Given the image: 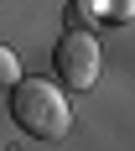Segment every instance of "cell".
<instances>
[{
  "label": "cell",
  "instance_id": "obj_2",
  "mask_svg": "<svg viewBox=\"0 0 135 151\" xmlns=\"http://www.w3.org/2000/svg\"><path fill=\"white\" fill-rule=\"evenodd\" d=\"M52 68L68 89H94L99 83V68H104V52H99V37L89 26H68V37L52 52Z\"/></svg>",
  "mask_w": 135,
  "mask_h": 151
},
{
  "label": "cell",
  "instance_id": "obj_4",
  "mask_svg": "<svg viewBox=\"0 0 135 151\" xmlns=\"http://www.w3.org/2000/svg\"><path fill=\"white\" fill-rule=\"evenodd\" d=\"M68 21H73V26H89V5H83V0H73V11H68Z\"/></svg>",
  "mask_w": 135,
  "mask_h": 151
},
{
  "label": "cell",
  "instance_id": "obj_3",
  "mask_svg": "<svg viewBox=\"0 0 135 151\" xmlns=\"http://www.w3.org/2000/svg\"><path fill=\"white\" fill-rule=\"evenodd\" d=\"M16 78H21V63H16L11 47H0V89H11Z\"/></svg>",
  "mask_w": 135,
  "mask_h": 151
},
{
  "label": "cell",
  "instance_id": "obj_1",
  "mask_svg": "<svg viewBox=\"0 0 135 151\" xmlns=\"http://www.w3.org/2000/svg\"><path fill=\"white\" fill-rule=\"evenodd\" d=\"M11 120L31 141H57V136H68L73 109H68L57 83H47V78H16L11 83Z\"/></svg>",
  "mask_w": 135,
  "mask_h": 151
}]
</instances>
